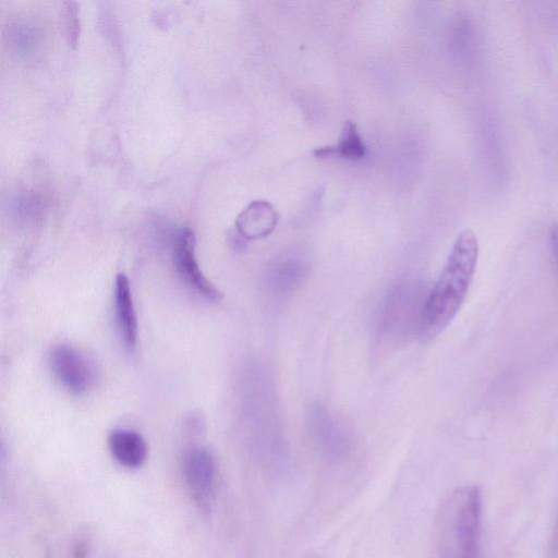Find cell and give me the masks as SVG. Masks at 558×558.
<instances>
[{
	"label": "cell",
	"instance_id": "1",
	"mask_svg": "<svg viewBox=\"0 0 558 558\" xmlns=\"http://www.w3.org/2000/svg\"><path fill=\"white\" fill-rule=\"evenodd\" d=\"M478 256L476 234L465 229L456 238L434 288L428 291L420 337L432 340L460 310L475 271Z\"/></svg>",
	"mask_w": 558,
	"mask_h": 558
},
{
	"label": "cell",
	"instance_id": "2",
	"mask_svg": "<svg viewBox=\"0 0 558 558\" xmlns=\"http://www.w3.org/2000/svg\"><path fill=\"white\" fill-rule=\"evenodd\" d=\"M481 512L477 487L463 486L452 492L435 522V558H478Z\"/></svg>",
	"mask_w": 558,
	"mask_h": 558
},
{
	"label": "cell",
	"instance_id": "3",
	"mask_svg": "<svg viewBox=\"0 0 558 558\" xmlns=\"http://www.w3.org/2000/svg\"><path fill=\"white\" fill-rule=\"evenodd\" d=\"M428 292L422 282L411 279L391 284L377 304L374 327L386 342H400L420 336Z\"/></svg>",
	"mask_w": 558,
	"mask_h": 558
},
{
	"label": "cell",
	"instance_id": "4",
	"mask_svg": "<svg viewBox=\"0 0 558 558\" xmlns=\"http://www.w3.org/2000/svg\"><path fill=\"white\" fill-rule=\"evenodd\" d=\"M305 424L310 444L322 459L338 464L350 458L354 446L352 435L325 405L311 404Z\"/></svg>",
	"mask_w": 558,
	"mask_h": 558
},
{
	"label": "cell",
	"instance_id": "5",
	"mask_svg": "<svg viewBox=\"0 0 558 558\" xmlns=\"http://www.w3.org/2000/svg\"><path fill=\"white\" fill-rule=\"evenodd\" d=\"M171 257L181 281L208 302L220 301L222 292L202 271L196 257V239L190 228L180 229L172 238Z\"/></svg>",
	"mask_w": 558,
	"mask_h": 558
},
{
	"label": "cell",
	"instance_id": "6",
	"mask_svg": "<svg viewBox=\"0 0 558 558\" xmlns=\"http://www.w3.org/2000/svg\"><path fill=\"white\" fill-rule=\"evenodd\" d=\"M48 363L58 383L72 395L86 393L94 383L92 364L72 345L53 347L49 352Z\"/></svg>",
	"mask_w": 558,
	"mask_h": 558
},
{
	"label": "cell",
	"instance_id": "7",
	"mask_svg": "<svg viewBox=\"0 0 558 558\" xmlns=\"http://www.w3.org/2000/svg\"><path fill=\"white\" fill-rule=\"evenodd\" d=\"M310 272L308 262L299 254H282L271 259L264 271L267 292L278 299L291 295Z\"/></svg>",
	"mask_w": 558,
	"mask_h": 558
},
{
	"label": "cell",
	"instance_id": "8",
	"mask_svg": "<svg viewBox=\"0 0 558 558\" xmlns=\"http://www.w3.org/2000/svg\"><path fill=\"white\" fill-rule=\"evenodd\" d=\"M114 322L124 349L132 352L137 343L138 325L132 289L125 274H118L113 290Z\"/></svg>",
	"mask_w": 558,
	"mask_h": 558
},
{
	"label": "cell",
	"instance_id": "9",
	"mask_svg": "<svg viewBox=\"0 0 558 558\" xmlns=\"http://www.w3.org/2000/svg\"><path fill=\"white\" fill-rule=\"evenodd\" d=\"M184 478L197 498L209 496L216 477L213 454L203 447H191L183 456Z\"/></svg>",
	"mask_w": 558,
	"mask_h": 558
},
{
	"label": "cell",
	"instance_id": "10",
	"mask_svg": "<svg viewBox=\"0 0 558 558\" xmlns=\"http://www.w3.org/2000/svg\"><path fill=\"white\" fill-rule=\"evenodd\" d=\"M278 213L267 201H253L236 217V233L247 240H257L270 234L277 226Z\"/></svg>",
	"mask_w": 558,
	"mask_h": 558
},
{
	"label": "cell",
	"instance_id": "11",
	"mask_svg": "<svg viewBox=\"0 0 558 558\" xmlns=\"http://www.w3.org/2000/svg\"><path fill=\"white\" fill-rule=\"evenodd\" d=\"M108 446L116 461L126 468H138L147 458L148 449L145 439L132 429L112 430L108 438Z\"/></svg>",
	"mask_w": 558,
	"mask_h": 558
},
{
	"label": "cell",
	"instance_id": "12",
	"mask_svg": "<svg viewBox=\"0 0 558 558\" xmlns=\"http://www.w3.org/2000/svg\"><path fill=\"white\" fill-rule=\"evenodd\" d=\"M365 144L357 132L356 125L348 120L343 123L339 141L335 145L318 147L314 150L316 157L338 155L347 159L357 160L364 157Z\"/></svg>",
	"mask_w": 558,
	"mask_h": 558
},
{
	"label": "cell",
	"instance_id": "13",
	"mask_svg": "<svg viewBox=\"0 0 558 558\" xmlns=\"http://www.w3.org/2000/svg\"><path fill=\"white\" fill-rule=\"evenodd\" d=\"M78 3L66 1L61 10V20L64 35L69 46L75 48L80 36V10Z\"/></svg>",
	"mask_w": 558,
	"mask_h": 558
},
{
	"label": "cell",
	"instance_id": "14",
	"mask_svg": "<svg viewBox=\"0 0 558 558\" xmlns=\"http://www.w3.org/2000/svg\"><path fill=\"white\" fill-rule=\"evenodd\" d=\"M549 242L554 258L558 265V223H555L550 227Z\"/></svg>",
	"mask_w": 558,
	"mask_h": 558
}]
</instances>
